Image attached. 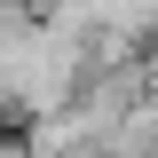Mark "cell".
<instances>
[{
    "label": "cell",
    "instance_id": "6da1fadb",
    "mask_svg": "<svg viewBox=\"0 0 158 158\" xmlns=\"http://www.w3.org/2000/svg\"><path fill=\"white\" fill-rule=\"evenodd\" d=\"M24 127V103H16V87H0V135H16Z\"/></svg>",
    "mask_w": 158,
    "mask_h": 158
}]
</instances>
